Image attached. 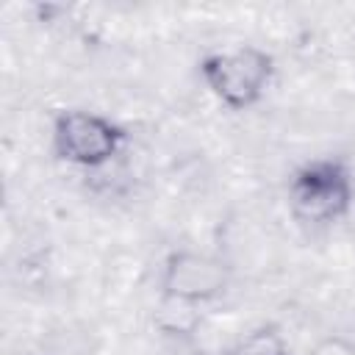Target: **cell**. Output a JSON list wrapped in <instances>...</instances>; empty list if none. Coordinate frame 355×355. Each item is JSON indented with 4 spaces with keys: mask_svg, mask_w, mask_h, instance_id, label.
<instances>
[{
    "mask_svg": "<svg viewBox=\"0 0 355 355\" xmlns=\"http://www.w3.org/2000/svg\"><path fill=\"white\" fill-rule=\"evenodd\" d=\"M225 355H291L286 336L280 333L277 324H258L247 330Z\"/></svg>",
    "mask_w": 355,
    "mask_h": 355,
    "instance_id": "obj_5",
    "label": "cell"
},
{
    "mask_svg": "<svg viewBox=\"0 0 355 355\" xmlns=\"http://www.w3.org/2000/svg\"><path fill=\"white\" fill-rule=\"evenodd\" d=\"M230 286V266L197 250H172L161 269V297L183 305H202L219 300Z\"/></svg>",
    "mask_w": 355,
    "mask_h": 355,
    "instance_id": "obj_4",
    "label": "cell"
},
{
    "mask_svg": "<svg viewBox=\"0 0 355 355\" xmlns=\"http://www.w3.org/2000/svg\"><path fill=\"white\" fill-rule=\"evenodd\" d=\"M308 355H355V341L347 336H324L308 349Z\"/></svg>",
    "mask_w": 355,
    "mask_h": 355,
    "instance_id": "obj_6",
    "label": "cell"
},
{
    "mask_svg": "<svg viewBox=\"0 0 355 355\" xmlns=\"http://www.w3.org/2000/svg\"><path fill=\"white\" fill-rule=\"evenodd\" d=\"M200 78L225 108L247 111L263 100L275 78V58L255 44L208 53L200 61Z\"/></svg>",
    "mask_w": 355,
    "mask_h": 355,
    "instance_id": "obj_2",
    "label": "cell"
},
{
    "mask_svg": "<svg viewBox=\"0 0 355 355\" xmlns=\"http://www.w3.org/2000/svg\"><path fill=\"white\" fill-rule=\"evenodd\" d=\"M50 139L58 161L80 169H100L122 153L128 133L122 125L103 114L86 108H64L53 116Z\"/></svg>",
    "mask_w": 355,
    "mask_h": 355,
    "instance_id": "obj_3",
    "label": "cell"
},
{
    "mask_svg": "<svg viewBox=\"0 0 355 355\" xmlns=\"http://www.w3.org/2000/svg\"><path fill=\"white\" fill-rule=\"evenodd\" d=\"M355 202V178L341 158H313L288 178V211L305 227L341 222Z\"/></svg>",
    "mask_w": 355,
    "mask_h": 355,
    "instance_id": "obj_1",
    "label": "cell"
}]
</instances>
